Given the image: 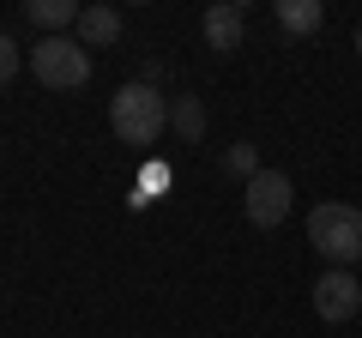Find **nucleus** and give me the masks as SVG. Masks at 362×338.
<instances>
[{"label":"nucleus","instance_id":"9","mask_svg":"<svg viewBox=\"0 0 362 338\" xmlns=\"http://www.w3.org/2000/svg\"><path fill=\"white\" fill-rule=\"evenodd\" d=\"M278 25H284L290 37H314V30L326 25V6L320 0H278Z\"/></svg>","mask_w":362,"mask_h":338},{"label":"nucleus","instance_id":"5","mask_svg":"<svg viewBox=\"0 0 362 338\" xmlns=\"http://www.w3.org/2000/svg\"><path fill=\"white\" fill-rule=\"evenodd\" d=\"M356 308H362V272L326 266V272L314 278V314L332 320V326H344V320H356Z\"/></svg>","mask_w":362,"mask_h":338},{"label":"nucleus","instance_id":"7","mask_svg":"<svg viewBox=\"0 0 362 338\" xmlns=\"http://www.w3.org/2000/svg\"><path fill=\"white\" fill-rule=\"evenodd\" d=\"M78 13H85L78 0H30V6H25V18H30V25H42L49 37H66V30H78Z\"/></svg>","mask_w":362,"mask_h":338},{"label":"nucleus","instance_id":"4","mask_svg":"<svg viewBox=\"0 0 362 338\" xmlns=\"http://www.w3.org/2000/svg\"><path fill=\"white\" fill-rule=\"evenodd\" d=\"M290 206H296V187H290L284 169H259L254 182L242 187V211H247L254 230H278L290 218Z\"/></svg>","mask_w":362,"mask_h":338},{"label":"nucleus","instance_id":"6","mask_svg":"<svg viewBox=\"0 0 362 338\" xmlns=\"http://www.w3.org/2000/svg\"><path fill=\"white\" fill-rule=\"evenodd\" d=\"M242 30H247V13L235 6V0H218V6H206V49L235 54V49H242Z\"/></svg>","mask_w":362,"mask_h":338},{"label":"nucleus","instance_id":"8","mask_svg":"<svg viewBox=\"0 0 362 338\" xmlns=\"http://www.w3.org/2000/svg\"><path fill=\"white\" fill-rule=\"evenodd\" d=\"M78 42H85V49H109V42H121V13H115V6H85V13H78Z\"/></svg>","mask_w":362,"mask_h":338},{"label":"nucleus","instance_id":"1","mask_svg":"<svg viewBox=\"0 0 362 338\" xmlns=\"http://www.w3.org/2000/svg\"><path fill=\"white\" fill-rule=\"evenodd\" d=\"M109 127H115L121 145H151L157 133L169 127V103L157 97L151 78H133V85H121V91L109 97Z\"/></svg>","mask_w":362,"mask_h":338},{"label":"nucleus","instance_id":"11","mask_svg":"<svg viewBox=\"0 0 362 338\" xmlns=\"http://www.w3.org/2000/svg\"><path fill=\"white\" fill-rule=\"evenodd\" d=\"M223 169H230V175H242V182H254V175H259V151H254V145H230V151H223Z\"/></svg>","mask_w":362,"mask_h":338},{"label":"nucleus","instance_id":"13","mask_svg":"<svg viewBox=\"0 0 362 338\" xmlns=\"http://www.w3.org/2000/svg\"><path fill=\"white\" fill-rule=\"evenodd\" d=\"M139 187H157V194H163V187H169V169L163 163H151V169H145V182Z\"/></svg>","mask_w":362,"mask_h":338},{"label":"nucleus","instance_id":"14","mask_svg":"<svg viewBox=\"0 0 362 338\" xmlns=\"http://www.w3.org/2000/svg\"><path fill=\"white\" fill-rule=\"evenodd\" d=\"M356 54H362V30H356Z\"/></svg>","mask_w":362,"mask_h":338},{"label":"nucleus","instance_id":"3","mask_svg":"<svg viewBox=\"0 0 362 338\" xmlns=\"http://www.w3.org/2000/svg\"><path fill=\"white\" fill-rule=\"evenodd\" d=\"M30 73L49 91H78V85H90V49L78 37H42L30 49Z\"/></svg>","mask_w":362,"mask_h":338},{"label":"nucleus","instance_id":"2","mask_svg":"<svg viewBox=\"0 0 362 338\" xmlns=\"http://www.w3.org/2000/svg\"><path fill=\"white\" fill-rule=\"evenodd\" d=\"M308 242L320 247L332 266H356L362 260V211L344 199H320L308 211Z\"/></svg>","mask_w":362,"mask_h":338},{"label":"nucleus","instance_id":"10","mask_svg":"<svg viewBox=\"0 0 362 338\" xmlns=\"http://www.w3.org/2000/svg\"><path fill=\"white\" fill-rule=\"evenodd\" d=\"M169 127H175L181 139H199V133H206V103H199V97H175V103H169Z\"/></svg>","mask_w":362,"mask_h":338},{"label":"nucleus","instance_id":"12","mask_svg":"<svg viewBox=\"0 0 362 338\" xmlns=\"http://www.w3.org/2000/svg\"><path fill=\"white\" fill-rule=\"evenodd\" d=\"M13 78H18V42L0 30V85H13Z\"/></svg>","mask_w":362,"mask_h":338}]
</instances>
